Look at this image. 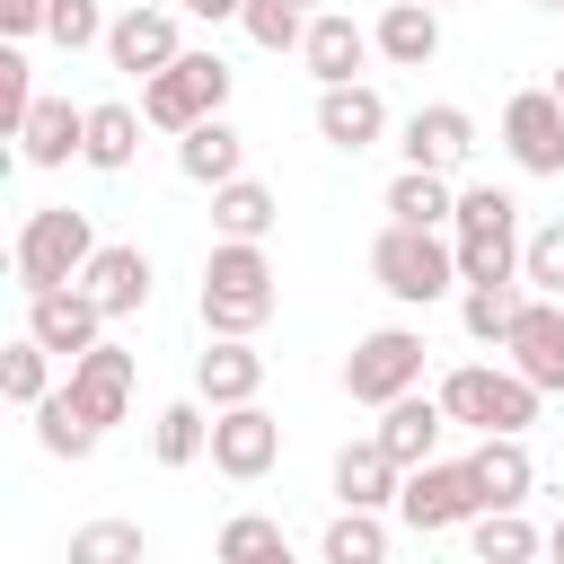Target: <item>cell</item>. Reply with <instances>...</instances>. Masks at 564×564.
<instances>
[{"mask_svg": "<svg viewBox=\"0 0 564 564\" xmlns=\"http://www.w3.org/2000/svg\"><path fill=\"white\" fill-rule=\"evenodd\" d=\"M273 317V264L256 238H220L203 256V326L212 335H256Z\"/></svg>", "mask_w": 564, "mask_h": 564, "instance_id": "obj_1", "label": "cell"}, {"mask_svg": "<svg viewBox=\"0 0 564 564\" xmlns=\"http://www.w3.org/2000/svg\"><path fill=\"white\" fill-rule=\"evenodd\" d=\"M370 273H379V291H388V300L432 308V300L458 282V238L414 229V220H388V229H379V247H370Z\"/></svg>", "mask_w": 564, "mask_h": 564, "instance_id": "obj_2", "label": "cell"}, {"mask_svg": "<svg viewBox=\"0 0 564 564\" xmlns=\"http://www.w3.org/2000/svg\"><path fill=\"white\" fill-rule=\"evenodd\" d=\"M538 379H520L511 361L502 370H485V361H458L449 379H441V405H449V423H476V432H529L538 423Z\"/></svg>", "mask_w": 564, "mask_h": 564, "instance_id": "obj_3", "label": "cell"}, {"mask_svg": "<svg viewBox=\"0 0 564 564\" xmlns=\"http://www.w3.org/2000/svg\"><path fill=\"white\" fill-rule=\"evenodd\" d=\"M88 256H97L88 212H70V203L26 212V229H18V282H26V291H44V282H79Z\"/></svg>", "mask_w": 564, "mask_h": 564, "instance_id": "obj_4", "label": "cell"}, {"mask_svg": "<svg viewBox=\"0 0 564 564\" xmlns=\"http://www.w3.org/2000/svg\"><path fill=\"white\" fill-rule=\"evenodd\" d=\"M397 511H405V529H423V538H441V529H467V520L485 511L476 458H423V467H405V485H397Z\"/></svg>", "mask_w": 564, "mask_h": 564, "instance_id": "obj_5", "label": "cell"}, {"mask_svg": "<svg viewBox=\"0 0 564 564\" xmlns=\"http://www.w3.org/2000/svg\"><path fill=\"white\" fill-rule=\"evenodd\" d=\"M405 388H423V335H414V326L361 335L352 361H344V397H352V405H388V397H405Z\"/></svg>", "mask_w": 564, "mask_h": 564, "instance_id": "obj_6", "label": "cell"}, {"mask_svg": "<svg viewBox=\"0 0 564 564\" xmlns=\"http://www.w3.org/2000/svg\"><path fill=\"white\" fill-rule=\"evenodd\" d=\"M273 458H282V423H273L256 397H247V405H212V467H220V476L256 485Z\"/></svg>", "mask_w": 564, "mask_h": 564, "instance_id": "obj_7", "label": "cell"}, {"mask_svg": "<svg viewBox=\"0 0 564 564\" xmlns=\"http://www.w3.org/2000/svg\"><path fill=\"white\" fill-rule=\"evenodd\" d=\"M502 150L529 167V176H564V97L555 88H520L502 106Z\"/></svg>", "mask_w": 564, "mask_h": 564, "instance_id": "obj_8", "label": "cell"}, {"mask_svg": "<svg viewBox=\"0 0 564 564\" xmlns=\"http://www.w3.org/2000/svg\"><path fill=\"white\" fill-rule=\"evenodd\" d=\"M97 326H106V308H97L88 282H44V291H26V335H44L62 361H79V352L97 344Z\"/></svg>", "mask_w": 564, "mask_h": 564, "instance_id": "obj_9", "label": "cell"}, {"mask_svg": "<svg viewBox=\"0 0 564 564\" xmlns=\"http://www.w3.org/2000/svg\"><path fill=\"white\" fill-rule=\"evenodd\" d=\"M502 352H511V370H520V379H538V388L555 397V388H564V300H546V291H538V300L511 317Z\"/></svg>", "mask_w": 564, "mask_h": 564, "instance_id": "obj_10", "label": "cell"}, {"mask_svg": "<svg viewBox=\"0 0 564 564\" xmlns=\"http://www.w3.org/2000/svg\"><path fill=\"white\" fill-rule=\"evenodd\" d=\"M70 405H79L97 432H106V423H123V405H132V352L97 335V344L70 361Z\"/></svg>", "mask_w": 564, "mask_h": 564, "instance_id": "obj_11", "label": "cell"}, {"mask_svg": "<svg viewBox=\"0 0 564 564\" xmlns=\"http://www.w3.org/2000/svg\"><path fill=\"white\" fill-rule=\"evenodd\" d=\"M176 53H185V44H176V18H167V9H141V0H132V9L106 26V62H115V70H132V79L167 70Z\"/></svg>", "mask_w": 564, "mask_h": 564, "instance_id": "obj_12", "label": "cell"}, {"mask_svg": "<svg viewBox=\"0 0 564 564\" xmlns=\"http://www.w3.org/2000/svg\"><path fill=\"white\" fill-rule=\"evenodd\" d=\"M379 53V35L370 26H352L344 9H308V35H300V62L317 70V88H335V79H352L361 62Z\"/></svg>", "mask_w": 564, "mask_h": 564, "instance_id": "obj_13", "label": "cell"}, {"mask_svg": "<svg viewBox=\"0 0 564 564\" xmlns=\"http://www.w3.org/2000/svg\"><path fill=\"white\" fill-rule=\"evenodd\" d=\"M388 132V106H379V88L370 79H335V88H317V141H335V150H370Z\"/></svg>", "mask_w": 564, "mask_h": 564, "instance_id": "obj_14", "label": "cell"}, {"mask_svg": "<svg viewBox=\"0 0 564 564\" xmlns=\"http://www.w3.org/2000/svg\"><path fill=\"white\" fill-rule=\"evenodd\" d=\"M264 388V352L247 344V335H212L203 352H194V397L203 405H247Z\"/></svg>", "mask_w": 564, "mask_h": 564, "instance_id": "obj_15", "label": "cell"}, {"mask_svg": "<svg viewBox=\"0 0 564 564\" xmlns=\"http://www.w3.org/2000/svg\"><path fill=\"white\" fill-rule=\"evenodd\" d=\"M441 432H449L441 388H432V397H423V388H405V397H388V405H379V441H388V458H397V467H423V458L441 449Z\"/></svg>", "mask_w": 564, "mask_h": 564, "instance_id": "obj_16", "label": "cell"}, {"mask_svg": "<svg viewBox=\"0 0 564 564\" xmlns=\"http://www.w3.org/2000/svg\"><path fill=\"white\" fill-rule=\"evenodd\" d=\"M141 115H150L159 132H194V123H203V115H220V106H212L203 70H194V62L176 53L167 70H150V79H141Z\"/></svg>", "mask_w": 564, "mask_h": 564, "instance_id": "obj_17", "label": "cell"}, {"mask_svg": "<svg viewBox=\"0 0 564 564\" xmlns=\"http://www.w3.org/2000/svg\"><path fill=\"white\" fill-rule=\"evenodd\" d=\"M18 150H26V167H62V159H79V150H88V106H70V97H35L26 123H18Z\"/></svg>", "mask_w": 564, "mask_h": 564, "instance_id": "obj_18", "label": "cell"}, {"mask_svg": "<svg viewBox=\"0 0 564 564\" xmlns=\"http://www.w3.org/2000/svg\"><path fill=\"white\" fill-rule=\"evenodd\" d=\"M467 150H476V123H467V106H414L405 115V167H467Z\"/></svg>", "mask_w": 564, "mask_h": 564, "instance_id": "obj_19", "label": "cell"}, {"mask_svg": "<svg viewBox=\"0 0 564 564\" xmlns=\"http://www.w3.org/2000/svg\"><path fill=\"white\" fill-rule=\"evenodd\" d=\"M397 485H405V467L388 458V441H379V432L335 449V494H344V502H361V511H388V502H397Z\"/></svg>", "mask_w": 564, "mask_h": 564, "instance_id": "obj_20", "label": "cell"}, {"mask_svg": "<svg viewBox=\"0 0 564 564\" xmlns=\"http://www.w3.org/2000/svg\"><path fill=\"white\" fill-rule=\"evenodd\" d=\"M176 167H185L194 185H229V176H247V141H238V123H229V115H203L194 132H176Z\"/></svg>", "mask_w": 564, "mask_h": 564, "instance_id": "obj_21", "label": "cell"}, {"mask_svg": "<svg viewBox=\"0 0 564 564\" xmlns=\"http://www.w3.org/2000/svg\"><path fill=\"white\" fill-rule=\"evenodd\" d=\"M79 282L97 291V308H106V317H132V308H150V256H141V247H97Z\"/></svg>", "mask_w": 564, "mask_h": 564, "instance_id": "obj_22", "label": "cell"}, {"mask_svg": "<svg viewBox=\"0 0 564 564\" xmlns=\"http://www.w3.org/2000/svg\"><path fill=\"white\" fill-rule=\"evenodd\" d=\"M476 485H485V511H520V502H529L538 467H529L520 432H485V441H476Z\"/></svg>", "mask_w": 564, "mask_h": 564, "instance_id": "obj_23", "label": "cell"}, {"mask_svg": "<svg viewBox=\"0 0 564 564\" xmlns=\"http://www.w3.org/2000/svg\"><path fill=\"white\" fill-rule=\"evenodd\" d=\"M370 35H379V53H388L397 70H423V62L441 53V9H432V0H388Z\"/></svg>", "mask_w": 564, "mask_h": 564, "instance_id": "obj_24", "label": "cell"}, {"mask_svg": "<svg viewBox=\"0 0 564 564\" xmlns=\"http://www.w3.org/2000/svg\"><path fill=\"white\" fill-rule=\"evenodd\" d=\"M141 123H150V115H132L123 97L88 106V150H79V159H88V167H106V176H115V167H132V150H141Z\"/></svg>", "mask_w": 564, "mask_h": 564, "instance_id": "obj_25", "label": "cell"}, {"mask_svg": "<svg viewBox=\"0 0 564 564\" xmlns=\"http://www.w3.org/2000/svg\"><path fill=\"white\" fill-rule=\"evenodd\" d=\"M388 220H414V229H441V220H458V194H449V176H441V167H405V176L388 185Z\"/></svg>", "mask_w": 564, "mask_h": 564, "instance_id": "obj_26", "label": "cell"}, {"mask_svg": "<svg viewBox=\"0 0 564 564\" xmlns=\"http://www.w3.org/2000/svg\"><path fill=\"white\" fill-rule=\"evenodd\" d=\"M273 212H282V203H273L256 176L212 185V229H220V238H264V229H273Z\"/></svg>", "mask_w": 564, "mask_h": 564, "instance_id": "obj_27", "label": "cell"}, {"mask_svg": "<svg viewBox=\"0 0 564 564\" xmlns=\"http://www.w3.org/2000/svg\"><path fill=\"white\" fill-rule=\"evenodd\" d=\"M0 397H9V405H44V397H53V344H44V335L0 344Z\"/></svg>", "mask_w": 564, "mask_h": 564, "instance_id": "obj_28", "label": "cell"}, {"mask_svg": "<svg viewBox=\"0 0 564 564\" xmlns=\"http://www.w3.org/2000/svg\"><path fill=\"white\" fill-rule=\"evenodd\" d=\"M150 449H159V467H194V458L212 449V423H203V405H194V397L159 405V414H150Z\"/></svg>", "mask_w": 564, "mask_h": 564, "instance_id": "obj_29", "label": "cell"}, {"mask_svg": "<svg viewBox=\"0 0 564 564\" xmlns=\"http://www.w3.org/2000/svg\"><path fill=\"white\" fill-rule=\"evenodd\" d=\"M520 308H529L520 273H511V282H467V300H458V317H467V335H476V344H502Z\"/></svg>", "mask_w": 564, "mask_h": 564, "instance_id": "obj_30", "label": "cell"}, {"mask_svg": "<svg viewBox=\"0 0 564 564\" xmlns=\"http://www.w3.org/2000/svg\"><path fill=\"white\" fill-rule=\"evenodd\" d=\"M317 555H326V564H379V555H388V520H379V511H361V502H344V511H335V529L317 538Z\"/></svg>", "mask_w": 564, "mask_h": 564, "instance_id": "obj_31", "label": "cell"}, {"mask_svg": "<svg viewBox=\"0 0 564 564\" xmlns=\"http://www.w3.org/2000/svg\"><path fill=\"white\" fill-rule=\"evenodd\" d=\"M35 441H44L53 458H88V449H97V423L70 405V388H53V397L35 405Z\"/></svg>", "mask_w": 564, "mask_h": 564, "instance_id": "obj_32", "label": "cell"}, {"mask_svg": "<svg viewBox=\"0 0 564 564\" xmlns=\"http://www.w3.org/2000/svg\"><path fill=\"white\" fill-rule=\"evenodd\" d=\"M520 273V229H476L458 238V282H511Z\"/></svg>", "mask_w": 564, "mask_h": 564, "instance_id": "obj_33", "label": "cell"}, {"mask_svg": "<svg viewBox=\"0 0 564 564\" xmlns=\"http://www.w3.org/2000/svg\"><path fill=\"white\" fill-rule=\"evenodd\" d=\"M467 538H476V555H485V564H520V555H538V546H546L520 511H476V520H467Z\"/></svg>", "mask_w": 564, "mask_h": 564, "instance_id": "obj_34", "label": "cell"}, {"mask_svg": "<svg viewBox=\"0 0 564 564\" xmlns=\"http://www.w3.org/2000/svg\"><path fill=\"white\" fill-rule=\"evenodd\" d=\"M238 26H247L264 53H300V35H308V9H300V0H247V9H238Z\"/></svg>", "mask_w": 564, "mask_h": 564, "instance_id": "obj_35", "label": "cell"}, {"mask_svg": "<svg viewBox=\"0 0 564 564\" xmlns=\"http://www.w3.org/2000/svg\"><path fill=\"white\" fill-rule=\"evenodd\" d=\"M520 282L546 291V300H564V220H546V229L520 238Z\"/></svg>", "mask_w": 564, "mask_h": 564, "instance_id": "obj_36", "label": "cell"}, {"mask_svg": "<svg viewBox=\"0 0 564 564\" xmlns=\"http://www.w3.org/2000/svg\"><path fill=\"white\" fill-rule=\"evenodd\" d=\"M141 546H150V538H141L132 520H97V529L70 538V564H141Z\"/></svg>", "mask_w": 564, "mask_h": 564, "instance_id": "obj_37", "label": "cell"}, {"mask_svg": "<svg viewBox=\"0 0 564 564\" xmlns=\"http://www.w3.org/2000/svg\"><path fill=\"white\" fill-rule=\"evenodd\" d=\"M106 26H115V18H97V0H44V35L70 44V53H79V44H106Z\"/></svg>", "mask_w": 564, "mask_h": 564, "instance_id": "obj_38", "label": "cell"}, {"mask_svg": "<svg viewBox=\"0 0 564 564\" xmlns=\"http://www.w3.org/2000/svg\"><path fill=\"white\" fill-rule=\"evenodd\" d=\"M476 229H520V203L502 185H467L458 194V238H476Z\"/></svg>", "mask_w": 564, "mask_h": 564, "instance_id": "obj_39", "label": "cell"}, {"mask_svg": "<svg viewBox=\"0 0 564 564\" xmlns=\"http://www.w3.org/2000/svg\"><path fill=\"white\" fill-rule=\"evenodd\" d=\"M220 555H229V564H256V555H282V520H264V511H238V520L220 529Z\"/></svg>", "mask_w": 564, "mask_h": 564, "instance_id": "obj_40", "label": "cell"}, {"mask_svg": "<svg viewBox=\"0 0 564 564\" xmlns=\"http://www.w3.org/2000/svg\"><path fill=\"white\" fill-rule=\"evenodd\" d=\"M26 106H35V88H26V62H18V53H0V115H9V123H26Z\"/></svg>", "mask_w": 564, "mask_h": 564, "instance_id": "obj_41", "label": "cell"}, {"mask_svg": "<svg viewBox=\"0 0 564 564\" xmlns=\"http://www.w3.org/2000/svg\"><path fill=\"white\" fill-rule=\"evenodd\" d=\"M0 35H44V0H0Z\"/></svg>", "mask_w": 564, "mask_h": 564, "instance_id": "obj_42", "label": "cell"}, {"mask_svg": "<svg viewBox=\"0 0 564 564\" xmlns=\"http://www.w3.org/2000/svg\"><path fill=\"white\" fill-rule=\"evenodd\" d=\"M176 9H194V18H238L247 0H176Z\"/></svg>", "mask_w": 564, "mask_h": 564, "instance_id": "obj_43", "label": "cell"}, {"mask_svg": "<svg viewBox=\"0 0 564 564\" xmlns=\"http://www.w3.org/2000/svg\"><path fill=\"white\" fill-rule=\"evenodd\" d=\"M546 546H555V555H564V520H555V529H546Z\"/></svg>", "mask_w": 564, "mask_h": 564, "instance_id": "obj_44", "label": "cell"}, {"mask_svg": "<svg viewBox=\"0 0 564 564\" xmlns=\"http://www.w3.org/2000/svg\"><path fill=\"white\" fill-rule=\"evenodd\" d=\"M546 88H555V97H564V70H555V79H546Z\"/></svg>", "mask_w": 564, "mask_h": 564, "instance_id": "obj_45", "label": "cell"}, {"mask_svg": "<svg viewBox=\"0 0 564 564\" xmlns=\"http://www.w3.org/2000/svg\"><path fill=\"white\" fill-rule=\"evenodd\" d=\"M538 9H564V0H538Z\"/></svg>", "mask_w": 564, "mask_h": 564, "instance_id": "obj_46", "label": "cell"}, {"mask_svg": "<svg viewBox=\"0 0 564 564\" xmlns=\"http://www.w3.org/2000/svg\"><path fill=\"white\" fill-rule=\"evenodd\" d=\"M300 9H317V0H300Z\"/></svg>", "mask_w": 564, "mask_h": 564, "instance_id": "obj_47", "label": "cell"}, {"mask_svg": "<svg viewBox=\"0 0 564 564\" xmlns=\"http://www.w3.org/2000/svg\"><path fill=\"white\" fill-rule=\"evenodd\" d=\"M432 9H449V0H432Z\"/></svg>", "mask_w": 564, "mask_h": 564, "instance_id": "obj_48", "label": "cell"}]
</instances>
